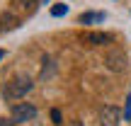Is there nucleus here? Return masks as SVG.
<instances>
[{"label":"nucleus","instance_id":"obj_1","mask_svg":"<svg viewBox=\"0 0 131 126\" xmlns=\"http://www.w3.org/2000/svg\"><path fill=\"white\" fill-rule=\"evenodd\" d=\"M32 85H34V83H32L29 75H15V78L5 85L3 95H5L7 99H19V97H24V95L32 90Z\"/></svg>","mask_w":131,"mask_h":126},{"label":"nucleus","instance_id":"obj_2","mask_svg":"<svg viewBox=\"0 0 131 126\" xmlns=\"http://www.w3.org/2000/svg\"><path fill=\"white\" fill-rule=\"evenodd\" d=\"M37 117V107L29 102H17L12 107V121L15 124H24V121H32Z\"/></svg>","mask_w":131,"mask_h":126},{"label":"nucleus","instance_id":"obj_3","mask_svg":"<svg viewBox=\"0 0 131 126\" xmlns=\"http://www.w3.org/2000/svg\"><path fill=\"white\" fill-rule=\"evenodd\" d=\"M119 121H122V109L114 107V104H107L100 112V124L102 126H119Z\"/></svg>","mask_w":131,"mask_h":126},{"label":"nucleus","instance_id":"obj_4","mask_svg":"<svg viewBox=\"0 0 131 126\" xmlns=\"http://www.w3.org/2000/svg\"><path fill=\"white\" fill-rule=\"evenodd\" d=\"M126 61H129V58H126V53H124V51H112L107 56V68L124 70V68H126Z\"/></svg>","mask_w":131,"mask_h":126},{"label":"nucleus","instance_id":"obj_5","mask_svg":"<svg viewBox=\"0 0 131 126\" xmlns=\"http://www.w3.org/2000/svg\"><path fill=\"white\" fill-rule=\"evenodd\" d=\"M112 34H102V32H90V34H85L83 37V41L85 44H90V46H102V44H109L112 41Z\"/></svg>","mask_w":131,"mask_h":126},{"label":"nucleus","instance_id":"obj_6","mask_svg":"<svg viewBox=\"0 0 131 126\" xmlns=\"http://www.w3.org/2000/svg\"><path fill=\"white\" fill-rule=\"evenodd\" d=\"M104 12H83L80 15V24H95V22H102Z\"/></svg>","mask_w":131,"mask_h":126},{"label":"nucleus","instance_id":"obj_7","mask_svg":"<svg viewBox=\"0 0 131 126\" xmlns=\"http://www.w3.org/2000/svg\"><path fill=\"white\" fill-rule=\"evenodd\" d=\"M66 12H68V5H53V7H51L53 17H61V15H66Z\"/></svg>","mask_w":131,"mask_h":126},{"label":"nucleus","instance_id":"obj_8","mask_svg":"<svg viewBox=\"0 0 131 126\" xmlns=\"http://www.w3.org/2000/svg\"><path fill=\"white\" fill-rule=\"evenodd\" d=\"M124 119H131V92L126 97V109H124Z\"/></svg>","mask_w":131,"mask_h":126},{"label":"nucleus","instance_id":"obj_9","mask_svg":"<svg viewBox=\"0 0 131 126\" xmlns=\"http://www.w3.org/2000/svg\"><path fill=\"white\" fill-rule=\"evenodd\" d=\"M51 117H53V121H56V124H63V121H61V112H58V109H53Z\"/></svg>","mask_w":131,"mask_h":126},{"label":"nucleus","instance_id":"obj_10","mask_svg":"<svg viewBox=\"0 0 131 126\" xmlns=\"http://www.w3.org/2000/svg\"><path fill=\"white\" fill-rule=\"evenodd\" d=\"M0 126H15V121H0Z\"/></svg>","mask_w":131,"mask_h":126},{"label":"nucleus","instance_id":"obj_11","mask_svg":"<svg viewBox=\"0 0 131 126\" xmlns=\"http://www.w3.org/2000/svg\"><path fill=\"white\" fill-rule=\"evenodd\" d=\"M3 58H5V51H3V49H0V61H3Z\"/></svg>","mask_w":131,"mask_h":126}]
</instances>
